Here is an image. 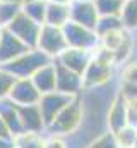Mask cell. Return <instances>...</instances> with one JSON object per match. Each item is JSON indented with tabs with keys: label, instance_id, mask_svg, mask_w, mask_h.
Here are the masks:
<instances>
[{
	"label": "cell",
	"instance_id": "cell-1",
	"mask_svg": "<svg viewBox=\"0 0 137 148\" xmlns=\"http://www.w3.org/2000/svg\"><path fill=\"white\" fill-rule=\"evenodd\" d=\"M82 115H84V107H82V100H81V95H79L46 126L45 133L65 138V136L75 133L81 127Z\"/></svg>",
	"mask_w": 137,
	"mask_h": 148
},
{
	"label": "cell",
	"instance_id": "cell-2",
	"mask_svg": "<svg viewBox=\"0 0 137 148\" xmlns=\"http://www.w3.org/2000/svg\"><path fill=\"white\" fill-rule=\"evenodd\" d=\"M50 62H53V59L50 55H46L39 48H29L28 52H24L22 55H19L17 59H14L12 62L5 64L2 67H5L16 77H31L38 69H41L43 66H46Z\"/></svg>",
	"mask_w": 137,
	"mask_h": 148
},
{
	"label": "cell",
	"instance_id": "cell-3",
	"mask_svg": "<svg viewBox=\"0 0 137 148\" xmlns=\"http://www.w3.org/2000/svg\"><path fill=\"white\" fill-rule=\"evenodd\" d=\"M62 29H64V35L67 40V45L72 48H82V50L94 52L100 47V36L94 29L81 26L74 21H68Z\"/></svg>",
	"mask_w": 137,
	"mask_h": 148
},
{
	"label": "cell",
	"instance_id": "cell-4",
	"mask_svg": "<svg viewBox=\"0 0 137 148\" xmlns=\"http://www.w3.org/2000/svg\"><path fill=\"white\" fill-rule=\"evenodd\" d=\"M67 40L64 35L62 28L57 26H50V24H43L41 31H39V38H38V47L41 52H45L46 55H50L53 60L67 48Z\"/></svg>",
	"mask_w": 137,
	"mask_h": 148
},
{
	"label": "cell",
	"instance_id": "cell-5",
	"mask_svg": "<svg viewBox=\"0 0 137 148\" xmlns=\"http://www.w3.org/2000/svg\"><path fill=\"white\" fill-rule=\"evenodd\" d=\"M113 73H115V66L101 60L98 57L93 55L89 66L86 67V71L82 74V81H84V90H93V88H100L108 84L113 79Z\"/></svg>",
	"mask_w": 137,
	"mask_h": 148
},
{
	"label": "cell",
	"instance_id": "cell-6",
	"mask_svg": "<svg viewBox=\"0 0 137 148\" xmlns=\"http://www.w3.org/2000/svg\"><path fill=\"white\" fill-rule=\"evenodd\" d=\"M41 26L43 24H39V23L33 21V19H29L24 12H21L5 29H9L10 33H14L26 47L36 48L38 47V38H39Z\"/></svg>",
	"mask_w": 137,
	"mask_h": 148
},
{
	"label": "cell",
	"instance_id": "cell-7",
	"mask_svg": "<svg viewBox=\"0 0 137 148\" xmlns=\"http://www.w3.org/2000/svg\"><path fill=\"white\" fill-rule=\"evenodd\" d=\"M75 97H70L65 93H60V91H50V93H43L41 98H39V110L43 114V119H45V124L48 126L60 112L67 107L68 103L74 100Z\"/></svg>",
	"mask_w": 137,
	"mask_h": 148
},
{
	"label": "cell",
	"instance_id": "cell-8",
	"mask_svg": "<svg viewBox=\"0 0 137 148\" xmlns=\"http://www.w3.org/2000/svg\"><path fill=\"white\" fill-rule=\"evenodd\" d=\"M9 98L17 105V107H24V105H38L41 93L38 91V88L34 86L31 77H17Z\"/></svg>",
	"mask_w": 137,
	"mask_h": 148
},
{
	"label": "cell",
	"instance_id": "cell-9",
	"mask_svg": "<svg viewBox=\"0 0 137 148\" xmlns=\"http://www.w3.org/2000/svg\"><path fill=\"white\" fill-rule=\"evenodd\" d=\"M127 124H129V102L117 90L106 110V129L111 133H117Z\"/></svg>",
	"mask_w": 137,
	"mask_h": 148
},
{
	"label": "cell",
	"instance_id": "cell-10",
	"mask_svg": "<svg viewBox=\"0 0 137 148\" xmlns=\"http://www.w3.org/2000/svg\"><path fill=\"white\" fill-rule=\"evenodd\" d=\"M55 66H57V88L55 90L70 97H79L84 91L82 74L74 73L58 62H55Z\"/></svg>",
	"mask_w": 137,
	"mask_h": 148
},
{
	"label": "cell",
	"instance_id": "cell-11",
	"mask_svg": "<svg viewBox=\"0 0 137 148\" xmlns=\"http://www.w3.org/2000/svg\"><path fill=\"white\" fill-rule=\"evenodd\" d=\"M93 59V52L89 50H82V48H72V47H67L57 59L55 62L62 64L64 67H67L70 71L77 74H84L86 67L89 66Z\"/></svg>",
	"mask_w": 137,
	"mask_h": 148
},
{
	"label": "cell",
	"instance_id": "cell-12",
	"mask_svg": "<svg viewBox=\"0 0 137 148\" xmlns=\"http://www.w3.org/2000/svg\"><path fill=\"white\" fill-rule=\"evenodd\" d=\"M100 14L96 10L94 2H81V0H74L70 3V21L86 26L89 29H96Z\"/></svg>",
	"mask_w": 137,
	"mask_h": 148
},
{
	"label": "cell",
	"instance_id": "cell-13",
	"mask_svg": "<svg viewBox=\"0 0 137 148\" xmlns=\"http://www.w3.org/2000/svg\"><path fill=\"white\" fill-rule=\"evenodd\" d=\"M28 50H29V47H26L14 33H10L5 28L2 29V36H0V66H5V64L12 62L14 59H17L19 55H22Z\"/></svg>",
	"mask_w": 137,
	"mask_h": 148
},
{
	"label": "cell",
	"instance_id": "cell-14",
	"mask_svg": "<svg viewBox=\"0 0 137 148\" xmlns=\"http://www.w3.org/2000/svg\"><path fill=\"white\" fill-rule=\"evenodd\" d=\"M0 115L3 117L12 138L19 136L24 133L22 127V121H21V114H19V107L7 97V98H0Z\"/></svg>",
	"mask_w": 137,
	"mask_h": 148
},
{
	"label": "cell",
	"instance_id": "cell-15",
	"mask_svg": "<svg viewBox=\"0 0 137 148\" xmlns=\"http://www.w3.org/2000/svg\"><path fill=\"white\" fill-rule=\"evenodd\" d=\"M19 114H21L24 133H45L46 131V124H45L43 114L39 110V105L19 107Z\"/></svg>",
	"mask_w": 137,
	"mask_h": 148
},
{
	"label": "cell",
	"instance_id": "cell-16",
	"mask_svg": "<svg viewBox=\"0 0 137 148\" xmlns=\"http://www.w3.org/2000/svg\"><path fill=\"white\" fill-rule=\"evenodd\" d=\"M31 79H33L34 86L38 88V91L41 95L55 91V88H57V66H55V60L43 66L41 69H38L31 76Z\"/></svg>",
	"mask_w": 137,
	"mask_h": 148
},
{
	"label": "cell",
	"instance_id": "cell-17",
	"mask_svg": "<svg viewBox=\"0 0 137 148\" xmlns=\"http://www.w3.org/2000/svg\"><path fill=\"white\" fill-rule=\"evenodd\" d=\"M68 21H70V5H65V3H55V2H48V7H46V17H45V24L57 26V28H64Z\"/></svg>",
	"mask_w": 137,
	"mask_h": 148
},
{
	"label": "cell",
	"instance_id": "cell-18",
	"mask_svg": "<svg viewBox=\"0 0 137 148\" xmlns=\"http://www.w3.org/2000/svg\"><path fill=\"white\" fill-rule=\"evenodd\" d=\"M46 7H48V0H26L22 3V12L39 24H45V17H46Z\"/></svg>",
	"mask_w": 137,
	"mask_h": 148
},
{
	"label": "cell",
	"instance_id": "cell-19",
	"mask_svg": "<svg viewBox=\"0 0 137 148\" xmlns=\"http://www.w3.org/2000/svg\"><path fill=\"white\" fill-rule=\"evenodd\" d=\"M122 24L127 31H137V0H125L120 12Z\"/></svg>",
	"mask_w": 137,
	"mask_h": 148
},
{
	"label": "cell",
	"instance_id": "cell-20",
	"mask_svg": "<svg viewBox=\"0 0 137 148\" xmlns=\"http://www.w3.org/2000/svg\"><path fill=\"white\" fill-rule=\"evenodd\" d=\"M46 133H22L14 138V147L17 148H45Z\"/></svg>",
	"mask_w": 137,
	"mask_h": 148
},
{
	"label": "cell",
	"instance_id": "cell-21",
	"mask_svg": "<svg viewBox=\"0 0 137 148\" xmlns=\"http://www.w3.org/2000/svg\"><path fill=\"white\" fill-rule=\"evenodd\" d=\"M21 12H22V5L21 3L2 0L0 2V28H7Z\"/></svg>",
	"mask_w": 137,
	"mask_h": 148
},
{
	"label": "cell",
	"instance_id": "cell-22",
	"mask_svg": "<svg viewBox=\"0 0 137 148\" xmlns=\"http://www.w3.org/2000/svg\"><path fill=\"white\" fill-rule=\"evenodd\" d=\"M117 29H123V24H122L120 16H100L94 31L98 33V36H103V35L111 33V31H117Z\"/></svg>",
	"mask_w": 137,
	"mask_h": 148
},
{
	"label": "cell",
	"instance_id": "cell-23",
	"mask_svg": "<svg viewBox=\"0 0 137 148\" xmlns=\"http://www.w3.org/2000/svg\"><path fill=\"white\" fill-rule=\"evenodd\" d=\"M125 0H94L100 16H120Z\"/></svg>",
	"mask_w": 137,
	"mask_h": 148
},
{
	"label": "cell",
	"instance_id": "cell-24",
	"mask_svg": "<svg viewBox=\"0 0 137 148\" xmlns=\"http://www.w3.org/2000/svg\"><path fill=\"white\" fill-rule=\"evenodd\" d=\"M86 148H122V147L118 145V141L115 138V133L106 129L101 134H98L94 140H91Z\"/></svg>",
	"mask_w": 137,
	"mask_h": 148
},
{
	"label": "cell",
	"instance_id": "cell-25",
	"mask_svg": "<svg viewBox=\"0 0 137 148\" xmlns=\"http://www.w3.org/2000/svg\"><path fill=\"white\" fill-rule=\"evenodd\" d=\"M115 138H117L118 145L122 148H132L134 143H136V138H137V129L127 124L125 127H122L120 131L115 133Z\"/></svg>",
	"mask_w": 137,
	"mask_h": 148
},
{
	"label": "cell",
	"instance_id": "cell-26",
	"mask_svg": "<svg viewBox=\"0 0 137 148\" xmlns=\"http://www.w3.org/2000/svg\"><path fill=\"white\" fill-rule=\"evenodd\" d=\"M16 76L12 73H9L5 67H0V98H7L14 83H16Z\"/></svg>",
	"mask_w": 137,
	"mask_h": 148
},
{
	"label": "cell",
	"instance_id": "cell-27",
	"mask_svg": "<svg viewBox=\"0 0 137 148\" xmlns=\"http://www.w3.org/2000/svg\"><path fill=\"white\" fill-rule=\"evenodd\" d=\"M120 81H122V83H137V59L127 60V62L122 66Z\"/></svg>",
	"mask_w": 137,
	"mask_h": 148
},
{
	"label": "cell",
	"instance_id": "cell-28",
	"mask_svg": "<svg viewBox=\"0 0 137 148\" xmlns=\"http://www.w3.org/2000/svg\"><path fill=\"white\" fill-rule=\"evenodd\" d=\"M118 93H120L129 103H137V83H122V81H120Z\"/></svg>",
	"mask_w": 137,
	"mask_h": 148
},
{
	"label": "cell",
	"instance_id": "cell-29",
	"mask_svg": "<svg viewBox=\"0 0 137 148\" xmlns=\"http://www.w3.org/2000/svg\"><path fill=\"white\" fill-rule=\"evenodd\" d=\"M45 148H67L65 147V140L62 136H53V134H46V143Z\"/></svg>",
	"mask_w": 137,
	"mask_h": 148
},
{
	"label": "cell",
	"instance_id": "cell-30",
	"mask_svg": "<svg viewBox=\"0 0 137 148\" xmlns=\"http://www.w3.org/2000/svg\"><path fill=\"white\" fill-rule=\"evenodd\" d=\"M0 136L2 138H12V134H10V131H9V127H7V124H5V121H3L2 115H0Z\"/></svg>",
	"mask_w": 137,
	"mask_h": 148
},
{
	"label": "cell",
	"instance_id": "cell-31",
	"mask_svg": "<svg viewBox=\"0 0 137 148\" xmlns=\"http://www.w3.org/2000/svg\"><path fill=\"white\" fill-rule=\"evenodd\" d=\"M14 147V140L12 138H2L0 136V148H12Z\"/></svg>",
	"mask_w": 137,
	"mask_h": 148
},
{
	"label": "cell",
	"instance_id": "cell-32",
	"mask_svg": "<svg viewBox=\"0 0 137 148\" xmlns=\"http://www.w3.org/2000/svg\"><path fill=\"white\" fill-rule=\"evenodd\" d=\"M48 2H55V3H65V5H70L74 0H48Z\"/></svg>",
	"mask_w": 137,
	"mask_h": 148
},
{
	"label": "cell",
	"instance_id": "cell-33",
	"mask_svg": "<svg viewBox=\"0 0 137 148\" xmlns=\"http://www.w3.org/2000/svg\"><path fill=\"white\" fill-rule=\"evenodd\" d=\"M7 2H14V3H21V5H22L26 0H7Z\"/></svg>",
	"mask_w": 137,
	"mask_h": 148
},
{
	"label": "cell",
	"instance_id": "cell-34",
	"mask_svg": "<svg viewBox=\"0 0 137 148\" xmlns=\"http://www.w3.org/2000/svg\"><path fill=\"white\" fill-rule=\"evenodd\" d=\"M132 148H137V138H136V143H134V147Z\"/></svg>",
	"mask_w": 137,
	"mask_h": 148
},
{
	"label": "cell",
	"instance_id": "cell-35",
	"mask_svg": "<svg viewBox=\"0 0 137 148\" xmlns=\"http://www.w3.org/2000/svg\"><path fill=\"white\" fill-rule=\"evenodd\" d=\"M81 2H94V0H81Z\"/></svg>",
	"mask_w": 137,
	"mask_h": 148
},
{
	"label": "cell",
	"instance_id": "cell-36",
	"mask_svg": "<svg viewBox=\"0 0 137 148\" xmlns=\"http://www.w3.org/2000/svg\"><path fill=\"white\" fill-rule=\"evenodd\" d=\"M2 29H3V28H0V36H2Z\"/></svg>",
	"mask_w": 137,
	"mask_h": 148
},
{
	"label": "cell",
	"instance_id": "cell-37",
	"mask_svg": "<svg viewBox=\"0 0 137 148\" xmlns=\"http://www.w3.org/2000/svg\"><path fill=\"white\" fill-rule=\"evenodd\" d=\"M12 148H17V147H12Z\"/></svg>",
	"mask_w": 137,
	"mask_h": 148
},
{
	"label": "cell",
	"instance_id": "cell-38",
	"mask_svg": "<svg viewBox=\"0 0 137 148\" xmlns=\"http://www.w3.org/2000/svg\"><path fill=\"white\" fill-rule=\"evenodd\" d=\"M0 2H2V0H0Z\"/></svg>",
	"mask_w": 137,
	"mask_h": 148
},
{
	"label": "cell",
	"instance_id": "cell-39",
	"mask_svg": "<svg viewBox=\"0 0 137 148\" xmlns=\"http://www.w3.org/2000/svg\"><path fill=\"white\" fill-rule=\"evenodd\" d=\"M0 67H2V66H0Z\"/></svg>",
	"mask_w": 137,
	"mask_h": 148
},
{
	"label": "cell",
	"instance_id": "cell-40",
	"mask_svg": "<svg viewBox=\"0 0 137 148\" xmlns=\"http://www.w3.org/2000/svg\"><path fill=\"white\" fill-rule=\"evenodd\" d=\"M136 105H137V103H136Z\"/></svg>",
	"mask_w": 137,
	"mask_h": 148
}]
</instances>
